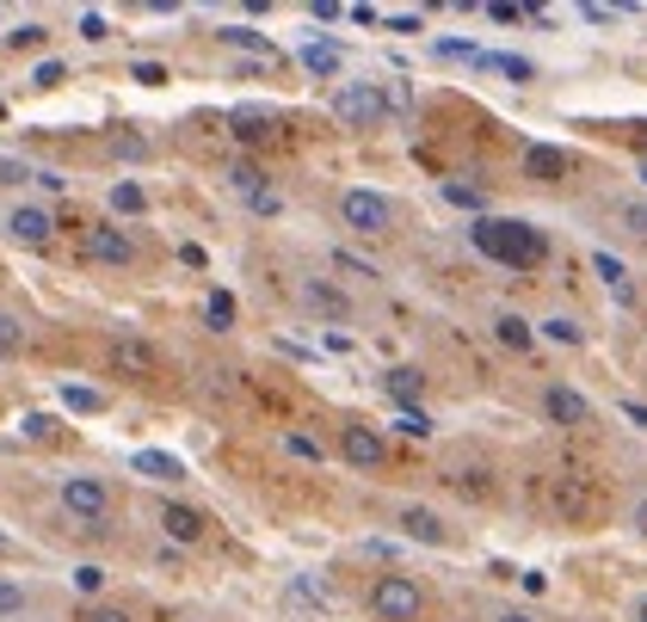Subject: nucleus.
Here are the masks:
<instances>
[{
    "mask_svg": "<svg viewBox=\"0 0 647 622\" xmlns=\"http://www.w3.org/2000/svg\"><path fill=\"white\" fill-rule=\"evenodd\" d=\"M469 241H475L481 259L512 265V271H536V265L549 259V234L531 223H518V216H475Z\"/></svg>",
    "mask_w": 647,
    "mask_h": 622,
    "instance_id": "nucleus-1",
    "label": "nucleus"
},
{
    "mask_svg": "<svg viewBox=\"0 0 647 622\" xmlns=\"http://www.w3.org/2000/svg\"><path fill=\"white\" fill-rule=\"evenodd\" d=\"M549 493H555V511H561L568 524H580V530H592L598 518H605V487H598L592 474H580V469H561Z\"/></svg>",
    "mask_w": 647,
    "mask_h": 622,
    "instance_id": "nucleus-2",
    "label": "nucleus"
},
{
    "mask_svg": "<svg viewBox=\"0 0 647 622\" xmlns=\"http://www.w3.org/2000/svg\"><path fill=\"white\" fill-rule=\"evenodd\" d=\"M370 617L377 622H419V610H426V592H419V580H407V573H377V585H370Z\"/></svg>",
    "mask_w": 647,
    "mask_h": 622,
    "instance_id": "nucleus-3",
    "label": "nucleus"
},
{
    "mask_svg": "<svg viewBox=\"0 0 647 622\" xmlns=\"http://www.w3.org/2000/svg\"><path fill=\"white\" fill-rule=\"evenodd\" d=\"M340 223L352 228V234H389V228H395V204H389L382 191L352 186V191L340 198Z\"/></svg>",
    "mask_w": 647,
    "mask_h": 622,
    "instance_id": "nucleus-4",
    "label": "nucleus"
},
{
    "mask_svg": "<svg viewBox=\"0 0 647 622\" xmlns=\"http://www.w3.org/2000/svg\"><path fill=\"white\" fill-rule=\"evenodd\" d=\"M333 112H340V124H352V130H370V124L389 117V93L370 87V80H345L340 93H333Z\"/></svg>",
    "mask_w": 647,
    "mask_h": 622,
    "instance_id": "nucleus-5",
    "label": "nucleus"
},
{
    "mask_svg": "<svg viewBox=\"0 0 647 622\" xmlns=\"http://www.w3.org/2000/svg\"><path fill=\"white\" fill-rule=\"evenodd\" d=\"M62 506L75 511V518H87V524H105L112 493H105V481H99V474H68V481H62Z\"/></svg>",
    "mask_w": 647,
    "mask_h": 622,
    "instance_id": "nucleus-6",
    "label": "nucleus"
},
{
    "mask_svg": "<svg viewBox=\"0 0 647 622\" xmlns=\"http://www.w3.org/2000/svg\"><path fill=\"white\" fill-rule=\"evenodd\" d=\"M340 456L352 462V469H382V462H389V444H382L377 426H358V419H352V426L340 432Z\"/></svg>",
    "mask_w": 647,
    "mask_h": 622,
    "instance_id": "nucleus-7",
    "label": "nucleus"
},
{
    "mask_svg": "<svg viewBox=\"0 0 647 622\" xmlns=\"http://www.w3.org/2000/svg\"><path fill=\"white\" fill-rule=\"evenodd\" d=\"M112 370H117V377L149 382L154 370H161V352H154L149 340H136V333H117V340H112Z\"/></svg>",
    "mask_w": 647,
    "mask_h": 622,
    "instance_id": "nucleus-8",
    "label": "nucleus"
},
{
    "mask_svg": "<svg viewBox=\"0 0 647 622\" xmlns=\"http://www.w3.org/2000/svg\"><path fill=\"white\" fill-rule=\"evenodd\" d=\"M80 246H87V259H99V265H136V241L112 223H93L80 234Z\"/></svg>",
    "mask_w": 647,
    "mask_h": 622,
    "instance_id": "nucleus-9",
    "label": "nucleus"
},
{
    "mask_svg": "<svg viewBox=\"0 0 647 622\" xmlns=\"http://www.w3.org/2000/svg\"><path fill=\"white\" fill-rule=\"evenodd\" d=\"M395 530H401V536H414V543H426V548H444V543H451L444 518H439V511H426V506H401V511H395Z\"/></svg>",
    "mask_w": 647,
    "mask_h": 622,
    "instance_id": "nucleus-10",
    "label": "nucleus"
},
{
    "mask_svg": "<svg viewBox=\"0 0 647 622\" xmlns=\"http://www.w3.org/2000/svg\"><path fill=\"white\" fill-rule=\"evenodd\" d=\"M543 414H549L555 426H592V401L573 395L568 382H549V389H543Z\"/></svg>",
    "mask_w": 647,
    "mask_h": 622,
    "instance_id": "nucleus-11",
    "label": "nucleus"
},
{
    "mask_svg": "<svg viewBox=\"0 0 647 622\" xmlns=\"http://www.w3.org/2000/svg\"><path fill=\"white\" fill-rule=\"evenodd\" d=\"M7 234H13L20 246H50L56 223H50V210H38V204H20L13 216H7Z\"/></svg>",
    "mask_w": 647,
    "mask_h": 622,
    "instance_id": "nucleus-12",
    "label": "nucleus"
},
{
    "mask_svg": "<svg viewBox=\"0 0 647 622\" xmlns=\"http://www.w3.org/2000/svg\"><path fill=\"white\" fill-rule=\"evenodd\" d=\"M573 167V154L568 149H555V142H531L524 149V173H531L536 186H555V179H568Z\"/></svg>",
    "mask_w": 647,
    "mask_h": 622,
    "instance_id": "nucleus-13",
    "label": "nucleus"
},
{
    "mask_svg": "<svg viewBox=\"0 0 647 622\" xmlns=\"http://www.w3.org/2000/svg\"><path fill=\"white\" fill-rule=\"evenodd\" d=\"M161 530H167L173 543H198V536H204V511L198 506H161Z\"/></svg>",
    "mask_w": 647,
    "mask_h": 622,
    "instance_id": "nucleus-14",
    "label": "nucleus"
},
{
    "mask_svg": "<svg viewBox=\"0 0 647 622\" xmlns=\"http://www.w3.org/2000/svg\"><path fill=\"white\" fill-rule=\"evenodd\" d=\"M130 469L149 474V481H186V462H179V456H167V450H136Z\"/></svg>",
    "mask_w": 647,
    "mask_h": 622,
    "instance_id": "nucleus-15",
    "label": "nucleus"
},
{
    "mask_svg": "<svg viewBox=\"0 0 647 622\" xmlns=\"http://www.w3.org/2000/svg\"><path fill=\"white\" fill-rule=\"evenodd\" d=\"M382 389L401 401V407H414L419 395H426V370H414V364H395L389 377H382Z\"/></svg>",
    "mask_w": 647,
    "mask_h": 622,
    "instance_id": "nucleus-16",
    "label": "nucleus"
},
{
    "mask_svg": "<svg viewBox=\"0 0 647 622\" xmlns=\"http://www.w3.org/2000/svg\"><path fill=\"white\" fill-rule=\"evenodd\" d=\"M481 68H494V75L518 80V87H531V80H536V62H524V56H506V50H481Z\"/></svg>",
    "mask_w": 647,
    "mask_h": 622,
    "instance_id": "nucleus-17",
    "label": "nucleus"
},
{
    "mask_svg": "<svg viewBox=\"0 0 647 622\" xmlns=\"http://www.w3.org/2000/svg\"><path fill=\"white\" fill-rule=\"evenodd\" d=\"M494 340L512 345V352H531V345H536V327L518 321V315H499V321H494Z\"/></svg>",
    "mask_w": 647,
    "mask_h": 622,
    "instance_id": "nucleus-18",
    "label": "nucleus"
},
{
    "mask_svg": "<svg viewBox=\"0 0 647 622\" xmlns=\"http://www.w3.org/2000/svg\"><path fill=\"white\" fill-rule=\"evenodd\" d=\"M303 302H308V308H321V315H352V302H345L333 283H308Z\"/></svg>",
    "mask_w": 647,
    "mask_h": 622,
    "instance_id": "nucleus-19",
    "label": "nucleus"
},
{
    "mask_svg": "<svg viewBox=\"0 0 647 622\" xmlns=\"http://www.w3.org/2000/svg\"><path fill=\"white\" fill-rule=\"evenodd\" d=\"M62 407H68V414H99L105 395H99V389H80V382H62Z\"/></svg>",
    "mask_w": 647,
    "mask_h": 622,
    "instance_id": "nucleus-20",
    "label": "nucleus"
},
{
    "mask_svg": "<svg viewBox=\"0 0 647 622\" xmlns=\"http://www.w3.org/2000/svg\"><path fill=\"white\" fill-rule=\"evenodd\" d=\"M223 43L253 50V56H271V38H266V31H248V25H223Z\"/></svg>",
    "mask_w": 647,
    "mask_h": 622,
    "instance_id": "nucleus-21",
    "label": "nucleus"
},
{
    "mask_svg": "<svg viewBox=\"0 0 647 622\" xmlns=\"http://www.w3.org/2000/svg\"><path fill=\"white\" fill-rule=\"evenodd\" d=\"M112 210H117V216H142V210H149V198H142V186L117 179V186H112Z\"/></svg>",
    "mask_w": 647,
    "mask_h": 622,
    "instance_id": "nucleus-22",
    "label": "nucleus"
},
{
    "mask_svg": "<svg viewBox=\"0 0 647 622\" xmlns=\"http://www.w3.org/2000/svg\"><path fill=\"white\" fill-rule=\"evenodd\" d=\"M592 271H598V278H605L610 290L629 302V271H623V259H610V253H592Z\"/></svg>",
    "mask_w": 647,
    "mask_h": 622,
    "instance_id": "nucleus-23",
    "label": "nucleus"
},
{
    "mask_svg": "<svg viewBox=\"0 0 647 622\" xmlns=\"http://www.w3.org/2000/svg\"><path fill=\"white\" fill-rule=\"evenodd\" d=\"M303 68H308V75H340V50H333V43H308Z\"/></svg>",
    "mask_w": 647,
    "mask_h": 622,
    "instance_id": "nucleus-24",
    "label": "nucleus"
},
{
    "mask_svg": "<svg viewBox=\"0 0 647 622\" xmlns=\"http://www.w3.org/2000/svg\"><path fill=\"white\" fill-rule=\"evenodd\" d=\"M451 487L469 493V499H487V493H494V481H487V469H457V474H451Z\"/></svg>",
    "mask_w": 647,
    "mask_h": 622,
    "instance_id": "nucleus-25",
    "label": "nucleus"
},
{
    "mask_svg": "<svg viewBox=\"0 0 647 622\" xmlns=\"http://www.w3.org/2000/svg\"><path fill=\"white\" fill-rule=\"evenodd\" d=\"M266 124H271V117L266 112H234V136H241V142H266Z\"/></svg>",
    "mask_w": 647,
    "mask_h": 622,
    "instance_id": "nucleus-26",
    "label": "nucleus"
},
{
    "mask_svg": "<svg viewBox=\"0 0 647 622\" xmlns=\"http://www.w3.org/2000/svg\"><path fill=\"white\" fill-rule=\"evenodd\" d=\"M229 186L241 191V198H253V191H266V173L253 167V161H241V167H229Z\"/></svg>",
    "mask_w": 647,
    "mask_h": 622,
    "instance_id": "nucleus-27",
    "label": "nucleus"
},
{
    "mask_svg": "<svg viewBox=\"0 0 647 622\" xmlns=\"http://www.w3.org/2000/svg\"><path fill=\"white\" fill-rule=\"evenodd\" d=\"M204 315H210V327H234V296H229V290H210Z\"/></svg>",
    "mask_w": 647,
    "mask_h": 622,
    "instance_id": "nucleus-28",
    "label": "nucleus"
},
{
    "mask_svg": "<svg viewBox=\"0 0 647 622\" xmlns=\"http://www.w3.org/2000/svg\"><path fill=\"white\" fill-rule=\"evenodd\" d=\"M543 340H555V345H580V327H573L568 315H549V321H543Z\"/></svg>",
    "mask_w": 647,
    "mask_h": 622,
    "instance_id": "nucleus-29",
    "label": "nucleus"
},
{
    "mask_svg": "<svg viewBox=\"0 0 647 622\" xmlns=\"http://www.w3.org/2000/svg\"><path fill=\"white\" fill-rule=\"evenodd\" d=\"M20 345H25V327L13 321V315H0V358H13Z\"/></svg>",
    "mask_w": 647,
    "mask_h": 622,
    "instance_id": "nucleus-30",
    "label": "nucleus"
},
{
    "mask_svg": "<svg viewBox=\"0 0 647 622\" xmlns=\"http://www.w3.org/2000/svg\"><path fill=\"white\" fill-rule=\"evenodd\" d=\"M395 426H401L407 437H432V419L419 414V407H401V419H395Z\"/></svg>",
    "mask_w": 647,
    "mask_h": 622,
    "instance_id": "nucleus-31",
    "label": "nucleus"
},
{
    "mask_svg": "<svg viewBox=\"0 0 647 622\" xmlns=\"http://www.w3.org/2000/svg\"><path fill=\"white\" fill-rule=\"evenodd\" d=\"M284 450H290V456H303V462H321V444H315L308 432H290V437H284Z\"/></svg>",
    "mask_w": 647,
    "mask_h": 622,
    "instance_id": "nucleus-32",
    "label": "nucleus"
},
{
    "mask_svg": "<svg viewBox=\"0 0 647 622\" xmlns=\"http://www.w3.org/2000/svg\"><path fill=\"white\" fill-rule=\"evenodd\" d=\"M444 204H457V210H481V191H475V186H457V179H451V186H444Z\"/></svg>",
    "mask_w": 647,
    "mask_h": 622,
    "instance_id": "nucleus-33",
    "label": "nucleus"
},
{
    "mask_svg": "<svg viewBox=\"0 0 647 622\" xmlns=\"http://www.w3.org/2000/svg\"><path fill=\"white\" fill-rule=\"evenodd\" d=\"M75 622H130V610H117V604H87Z\"/></svg>",
    "mask_w": 647,
    "mask_h": 622,
    "instance_id": "nucleus-34",
    "label": "nucleus"
},
{
    "mask_svg": "<svg viewBox=\"0 0 647 622\" xmlns=\"http://www.w3.org/2000/svg\"><path fill=\"white\" fill-rule=\"evenodd\" d=\"M43 38H50L43 25H20V31H7V43H13V50H38Z\"/></svg>",
    "mask_w": 647,
    "mask_h": 622,
    "instance_id": "nucleus-35",
    "label": "nucleus"
},
{
    "mask_svg": "<svg viewBox=\"0 0 647 622\" xmlns=\"http://www.w3.org/2000/svg\"><path fill=\"white\" fill-rule=\"evenodd\" d=\"M130 80H142V87H167V68H161V62H136Z\"/></svg>",
    "mask_w": 647,
    "mask_h": 622,
    "instance_id": "nucleus-36",
    "label": "nucleus"
},
{
    "mask_svg": "<svg viewBox=\"0 0 647 622\" xmlns=\"http://www.w3.org/2000/svg\"><path fill=\"white\" fill-rule=\"evenodd\" d=\"M20 610H25V592L0 580V617H20Z\"/></svg>",
    "mask_w": 647,
    "mask_h": 622,
    "instance_id": "nucleus-37",
    "label": "nucleus"
},
{
    "mask_svg": "<svg viewBox=\"0 0 647 622\" xmlns=\"http://www.w3.org/2000/svg\"><path fill=\"white\" fill-rule=\"evenodd\" d=\"M487 20H494V25H518V20H524V7H512V0H494V7H487Z\"/></svg>",
    "mask_w": 647,
    "mask_h": 622,
    "instance_id": "nucleus-38",
    "label": "nucleus"
},
{
    "mask_svg": "<svg viewBox=\"0 0 647 622\" xmlns=\"http://www.w3.org/2000/svg\"><path fill=\"white\" fill-rule=\"evenodd\" d=\"M80 38H87V43H105L112 31H105V20H99V13H80Z\"/></svg>",
    "mask_w": 647,
    "mask_h": 622,
    "instance_id": "nucleus-39",
    "label": "nucleus"
},
{
    "mask_svg": "<svg viewBox=\"0 0 647 622\" xmlns=\"http://www.w3.org/2000/svg\"><path fill=\"white\" fill-rule=\"evenodd\" d=\"M333 265H340V271H352V278H377V265L352 259V253H333Z\"/></svg>",
    "mask_w": 647,
    "mask_h": 622,
    "instance_id": "nucleus-40",
    "label": "nucleus"
},
{
    "mask_svg": "<svg viewBox=\"0 0 647 622\" xmlns=\"http://www.w3.org/2000/svg\"><path fill=\"white\" fill-rule=\"evenodd\" d=\"M75 585L80 592H99V585H105V567H75Z\"/></svg>",
    "mask_w": 647,
    "mask_h": 622,
    "instance_id": "nucleus-41",
    "label": "nucleus"
},
{
    "mask_svg": "<svg viewBox=\"0 0 647 622\" xmlns=\"http://www.w3.org/2000/svg\"><path fill=\"white\" fill-rule=\"evenodd\" d=\"M248 210H259V216H278V191H253V198H248Z\"/></svg>",
    "mask_w": 647,
    "mask_h": 622,
    "instance_id": "nucleus-42",
    "label": "nucleus"
},
{
    "mask_svg": "<svg viewBox=\"0 0 647 622\" xmlns=\"http://www.w3.org/2000/svg\"><path fill=\"white\" fill-rule=\"evenodd\" d=\"M62 80V62H38V75H31V87H56Z\"/></svg>",
    "mask_w": 647,
    "mask_h": 622,
    "instance_id": "nucleus-43",
    "label": "nucleus"
},
{
    "mask_svg": "<svg viewBox=\"0 0 647 622\" xmlns=\"http://www.w3.org/2000/svg\"><path fill=\"white\" fill-rule=\"evenodd\" d=\"M623 223L635 228V234H647V204H623Z\"/></svg>",
    "mask_w": 647,
    "mask_h": 622,
    "instance_id": "nucleus-44",
    "label": "nucleus"
},
{
    "mask_svg": "<svg viewBox=\"0 0 647 622\" xmlns=\"http://www.w3.org/2000/svg\"><path fill=\"white\" fill-rule=\"evenodd\" d=\"M623 419H635V426L647 432V407H642V401H623Z\"/></svg>",
    "mask_w": 647,
    "mask_h": 622,
    "instance_id": "nucleus-45",
    "label": "nucleus"
},
{
    "mask_svg": "<svg viewBox=\"0 0 647 622\" xmlns=\"http://www.w3.org/2000/svg\"><path fill=\"white\" fill-rule=\"evenodd\" d=\"M635 530H642V536H647V499H642V506H635Z\"/></svg>",
    "mask_w": 647,
    "mask_h": 622,
    "instance_id": "nucleus-46",
    "label": "nucleus"
},
{
    "mask_svg": "<svg viewBox=\"0 0 647 622\" xmlns=\"http://www.w3.org/2000/svg\"><path fill=\"white\" fill-rule=\"evenodd\" d=\"M494 622H531V617H524V610H506V617H494Z\"/></svg>",
    "mask_w": 647,
    "mask_h": 622,
    "instance_id": "nucleus-47",
    "label": "nucleus"
},
{
    "mask_svg": "<svg viewBox=\"0 0 647 622\" xmlns=\"http://www.w3.org/2000/svg\"><path fill=\"white\" fill-rule=\"evenodd\" d=\"M635 622H647V598H642V604H635Z\"/></svg>",
    "mask_w": 647,
    "mask_h": 622,
    "instance_id": "nucleus-48",
    "label": "nucleus"
},
{
    "mask_svg": "<svg viewBox=\"0 0 647 622\" xmlns=\"http://www.w3.org/2000/svg\"><path fill=\"white\" fill-rule=\"evenodd\" d=\"M7 548H13V543H7V530H0V555H7Z\"/></svg>",
    "mask_w": 647,
    "mask_h": 622,
    "instance_id": "nucleus-49",
    "label": "nucleus"
},
{
    "mask_svg": "<svg viewBox=\"0 0 647 622\" xmlns=\"http://www.w3.org/2000/svg\"><path fill=\"white\" fill-rule=\"evenodd\" d=\"M642 186H647V161H642Z\"/></svg>",
    "mask_w": 647,
    "mask_h": 622,
    "instance_id": "nucleus-50",
    "label": "nucleus"
}]
</instances>
